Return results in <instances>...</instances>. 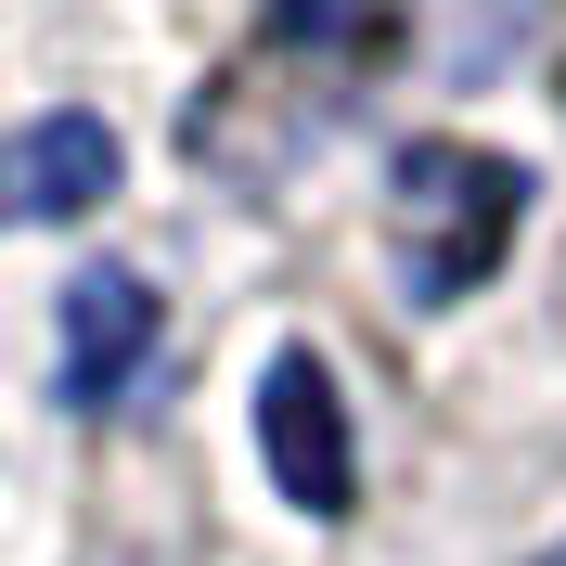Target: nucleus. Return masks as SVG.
<instances>
[{"mask_svg": "<svg viewBox=\"0 0 566 566\" xmlns=\"http://www.w3.org/2000/svg\"><path fill=\"white\" fill-rule=\"evenodd\" d=\"M142 360H155V283H142V271H77L65 283V335H52L65 412H116Z\"/></svg>", "mask_w": 566, "mask_h": 566, "instance_id": "3", "label": "nucleus"}, {"mask_svg": "<svg viewBox=\"0 0 566 566\" xmlns=\"http://www.w3.org/2000/svg\"><path fill=\"white\" fill-rule=\"evenodd\" d=\"M515 39H528V0H451V65L463 77H490Z\"/></svg>", "mask_w": 566, "mask_h": 566, "instance_id": "6", "label": "nucleus"}, {"mask_svg": "<svg viewBox=\"0 0 566 566\" xmlns=\"http://www.w3.org/2000/svg\"><path fill=\"white\" fill-rule=\"evenodd\" d=\"M374 13H387V0H271V39L335 65V52H360V39H374Z\"/></svg>", "mask_w": 566, "mask_h": 566, "instance_id": "5", "label": "nucleus"}, {"mask_svg": "<svg viewBox=\"0 0 566 566\" xmlns=\"http://www.w3.org/2000/svg\"><path fill=\"white\" fill-rule=\"evenodd\" d=\"M116 193V129L104 116H39L0 142V232L13 219H91Z\"/></svg>", "mask_w": 566, "mask_h": 566, "instance_id": "4", "label": "nucleus"}, {"mask_svg": "<svg viewBox=\"0 0 566 566\" xmlns=\"http://www.w3.org/2000/svg\"><path fill=\"white\" fill-rule=\"evenodd\" d=\"M528 219V168L515 155H476V142H412L387 168V258H399V296L412 310H451L502 271Z\"/></svg>", "mask_w": 566, "mask_h": 566, "instance_id": "1", "label": "nucleus"}, {"mask_svg": "<svg viewBox=\"0 0 566 566\" xmlns=\"http://www.w3.org/2000/svg\"><path fill=\"white\" fill-rule=\"evenodd\" d=\"M258 463L296 515H348V399H335L322 348H283L258 374Z\"/></svg>", "mask_w": 566, "mask_h": 566, "instance_id": "2", "label": "nucleus"}, {"mask_svg": "<svg viewBox=\"0 0 566 566\" xmlns=\"http://www.w3.org/2000/svg\"><path fill=\"white\" fill-rule=\"evenodd\" d=\"M541 566H566V541H554V554H541Z\"/></svg>", "mask_w": 566, "mask_h": 566, "instance_id": "7", "label": "nucleus"}]
</instances>
